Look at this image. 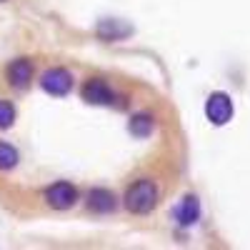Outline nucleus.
Masks as SVG:
<instances>
[{
  "label": "nucleus",
  "mask_w": 250,
  "mask_h": 250,
  "mask_svg": "<svg viewBox=\"0 0 250 250\" xmlns=\"http://www.w3.org/2000/svg\"><path fill=\"white\" fill-rule=\"evenodd\" d=\"M158 198H160L158 183L150 180V178H140V180H133L128 188H125V193H123V208L130 215H148V213L155 210Z\"/></svg>",
  "instance_id": "nucleus-1"
},
{
  "label": "nucleus",
  "mask_w": 250,
  "mask_h": 250,
  "mask_svg": "<svg viewBox=\"0 0 250 250\" xmlns=\"http://www.w3.org/2000/svg\"><path fill=\"white\" fill-rule=\"evenodd\" d=\"M43 200H45V205L50 208V210L65 213V210H70V208L78 205L80 190L70 180H55L43 190Z\"/></svg>",
  "instance_id": "nucleus-2"
},
{
  "label": "nucleus",
  "mask_w": 250,
  "mask_h": 250,
  "mask_svg": "<svg viewBox=\"0 0 250 250\" xmlns=\"http://www.w3.org/2000/svg\"><path fill=\"white\" fill-rule=\"evenodd\" d=\"M235 115V105H233V98L223 93V90H215L208 95L205 100V118L210 120L213 125H228Z\"/></svg>",
  "instance_id": "nucleus-3"
},
{
  "label": "nucleus",
  "mask_w": 250,
  "mask_h": 250,
  "mask_svg": "<svg viewBox=\"0 0 250 250\" xmlns=\"http://www.w3.org/2000/svg\"><path fill=\"white\" fill-rule=\"evenodd\" d=\"M75 85V78L68 68H48L43 75H40V88H43L48 95H55V98H65Z\"/></svg>",
  "instance_id": "nucleus-4"
},
{
  "label": "nucleus",
  "mask_w": 250,
  "mask_h": 250,
  "mask_svg": "<svg viewBox=\"0 0 250 250\" xmlns=\"http://www.w3.org/2000/svg\"><path fill=\"white\" fill-rule=\"evenodd\" d=\"M80 95L88 105H115V90L110 88V83L103 80V78H90L85 85H83Z\"/></svg>",
  "instance_id": "nucleus-5"
},
{
  "label": "nucleus",
  "mask_w": 250,
  "mask_h": 250,
  "mask_svg": "<svg viewBox=\"0 0 250 250\" xmlns=\"http://www.w3.org/2000/svg\"><path fill=\"white\" fill-rule=\"evenodd\" d=\"M95 33L100 40L105 43H120V40H128L135 28L128 23V20H118V18H103L100 23L95 25Z\"/></svg>",
  "instance_id": "nucleus-6"
},
{
  "label": "nucleus",
  "mask_w": 250,
  "mask_h": 250,
  "mask_svg": "<svg viewBox=\"0 0 250 250\" xmlns=\"http://www.w3.org/2000/svg\"><path fill=\"white\" fill-rule=\"evenodd\" d=\"M33 75H35V65L30 58H15L8 62V70H5V78L10 83V88L15 90H25L30 83H33Z\"/></svg>",
  "instance_id": "nucleus-7"
},
{
  "label": "nucleus",
  "mask_w": 250,
  "mask_h": 250,
  "mask_svg": "<svg viewBox=\"0 0 250 250\" xmlns=\"http://www.w3.org/2000/svg\"><path fill=\"white\" fill-rule=\"evenodd\" d=\"M85 208L95 215H108L118 208V198L108 188H90L85 195Z\"/></svg>",
  "instance_id": "nucleus-8"
},
{
  "label": "nucleus",
  "mask_w": 250,
  "mask_h": 250,
  "mask_svg": "<svg viewBox=\"0 0 250 250\" xmlns=\"http://www.w3.org/2000/svg\"><path fill=\"white\" fill-rule=\"evenodd\" d=\"M198 220H200V200H198V195L188 193L175 205V223L183 225V228H193Z\"/></svg>",
  "instance_id": "nucleus-9"
},
{
  "label": "nucleus",
  "mask_w": 250,
  "mask_h": 250,
  "mask_svg": "<svg viewBox=\"0 0 250 250\" xmlns=\"http://www.w3.org/2000/svg\"><path fill=\"white\" fill-rule=\"evenodd\" d=\"M128 130H130L133 138H140V140L150 138L155 133V118H153V113H135L128 120Z\"/></svg>",
  "instance_id": "nucleus-10"
},
{
  "label": "nucleus",
  "mask_w": 250,
  "mask_h": 250,
  "mask_svg": "<svg viewBox=\"0 0 250 250\" xmlns=\"http://www.w3.org/2000/svg\"><path fill=\"white\" fill-rule=\"evenodd\" d=\"M18 163H20V153L15 145L5 143V140H0V170H13L18 168Z\"/></svg>",
  "instance_id": "nucleus-11"
},
{
  "label": "nucleus",
  "mask_w": 250,
  "mask_h": 250,
  "mask_svg": "<svg viewBox=\"0 0 250 250\" xmlns=\"http://www.w3.org/2000/svg\"><path fill=\"white\" fill-rule=\"evenodd\" d=\"M15 118H18L15 105H13L10 100H3V98H0V130H8V128H13Z\"/></svg>",
  "instance_id": "nucleus-12"
}]
</instances>
